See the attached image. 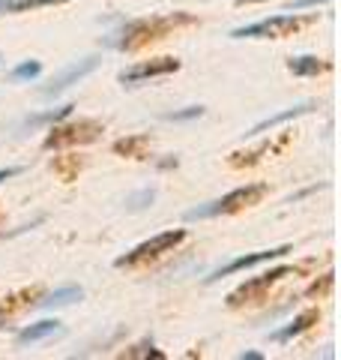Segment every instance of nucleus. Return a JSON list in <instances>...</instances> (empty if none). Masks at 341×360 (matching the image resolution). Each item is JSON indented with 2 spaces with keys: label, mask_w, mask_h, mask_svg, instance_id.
<instances>
[{
  "label": "nucleus",
  "mask_w": 341,
  "mask_h": 360,
  "mask_svg": "<svg viewBox=\"0 0 341 360\" xmlns=\"http://www.w3.org/2000/svg\"><path fill=\"white\" fill-rule=\"evenodd\" d=\"M297 267H288V264H281V267H272L269 274H260L255 279H248V283H243L240 288H234L231 295H227V307L236 309V307H243V303H255L264 297V291L272 288L276 283H281L284 276H290Z\"/></svg>",
  "instance_id": "6"
},
{
  "label": "nucleus",
  "mask_w": 341,
  "mask_h": 360,
  "mask_svg": "<svg viewBox=\"0 0 341 360\" xmlns=\"http://www.w3.org/2000/svg\"><path fill=\"white\" fill-rule=\"evenodd\" d=\"M260 153H264V148H258V150H252V153H234V156H231V165H234V168H243V165H255Z\"/></svg>",
  "instance_id": "23"
},
{
  "label": "nucleus",
  "mask_w": 341,
  "mask_h": 360,
  "mask_svg": "<svg viewBox=\"0 0 341 360\" xmlns=\"http://www.w3.org/2000/svg\"><path fill=\"white\" fill-rule=\"evenodd\" d=\"M63 333V324L57 321V319H45V321H36V324H30V328H25L18 336H15V342L18 345H33V342H42V340H48V336H60Z\"/></svg>",
  "instance_id": "11"
},
{
  "label": "nucleus",
  "mask_w": 341,
  "mask_h": 360,
  "mask_svg": "<svg viewBox=\"0 0 341 360\" xmlns=\"http://www.w3.org/2000/svg\"><path fill=\"white\" fill-rule=\"evenodd\" d=\"M314 108H317L314 103H302V105L284 108V111H279V115H272V117H267V120H260L258 127H252V129L246 132V139H248V135H260V132H267V129H276V127H281V123H288V120H297V117L309 115V111H314Z\"/></svg>",
  "instance_id": "12"
},
{
  "label": "nucleus",
  "mask_w": 341,
  "mask_h": 360,
  "mask_svg": "<svg viewBox=\"0 0 341 360\" xmlns=\"http://www.w3.org/2000/svg\"><path fill=\"white\" fill-rule=\"evenodd\" d=\"M4 6H6V0H0V15H4Z\"/></svg>",
  "instance_id": "29"
},
{
  "label": "nucleus",
  "mask_w": 341,
  "mask_h": 360,
  "mask_svg": "<svg viewBox=\"0 0 341 360\" xmlns=\"http://www.w3.org/2000/svg\"><path fill=\"white\" fill-rule=\"evenodd\" d=\"M147 148H150V135H147V132L114 141V153H117V156H129V160H147Z\"/></svg>",
  "instance_id": "13"
},
{
  "label": "nucleus",
  "mask_w": 341,
  "mask_h": 360,
  "mask_svg": "<svg viewBox=\"0 0 341 360\" xmlns=\"http://www.w3.org/2000/svg\"><path fill=\"white\" fill-rule=\"evenodd\" d=\"M126 357H156V360H162L165 354H162V352H156L150 342H141L138 348H135V352H126Z\"/></svg>",
  "instance_id": "24"
},
{
  "label": "nucleus",
  "mask_w": 341,
  "mask_h": 360,
  "mask_svg": "<svg viewBox=\"0 0 341 360\" xmlns=\"http://www.w3.org/2000/svg\"><path fill=\"white\" fill-rule=\"evenodd\" d=\"M293 252V246L290 243H284V246H276V250H264V252H252V255H243V258H234L231 264H225L219 270H213V274L203 279V283H215V279H222V276H231V274H240V270H248V267H258V264H264V262H272V258H281V255H288Z\"/></svg>",
  "instance_id": "9"
},
{
  "label": "nucleus",
  "mask_w": 341,
  "mask_h": 360,
  "mask_svg": "<svg viewBox=\"0 0 341 360\" xmlns=\"http://www.w3.org/2000/svg\"><path fill=\"white\" fill-rule=\"evenodd\" d=\"M240 6H246V4H260V0H236Z\"/></svg>",
  "instance_id": "28"
},
{
  "label": "nucleus",
  "mask_w": 341,
  "mask_h": 360,
  "mask_svg": "<svg viewBox=\"0 0 341 360\" xmlns=\"http://www.w3.org/2000/svg\"><path fill=\"white\" fill-rule=\"evenodd\" d=\"M4 315H6V309H0V324H4Z\"/></svg>",
  "instance_id": "30"
},
{
  "label": "nucleus",
  "mask_w": 341,
  "mask_h": 360,
  "mask_svg": "<svg viewBox=\"0 0 341 360\" xmlns=\"http://www.w3.org/2000/svg\"><path fill=\"white\" fill-rule=\"evenodd\" d=\"M57 4H69V0H6L4 13H30V9L57 6Z\"/></svg>",
  "instance_id": "17"
},
{
  "label": "nucleus",
  "mask_w": 341,
  "mask_h": 360,
  "mask_svg": "<svg viewBox=\"0 0 341 360\" xmlns=\"http://www.w3.org/2000/svg\"><path fill=\"white\" fill-rule=\"evenodd\" d=\"M81 297H84L81 285H66V288H57V291H51V295H45L36 307H42V309H60V307H69V303L81 300Z\"/></svg>",
  "instance_id": "14"
},
{
  "label": "nucleus",
  "mask_w": 341,
  "mask_h": 360,
  "mask_svg": "<svg viewBox=\"0 0 341 360\" xmlns=\"http://www.w3.org/2000/svg\"><path fill=\"white\" fill-rule=\"evenodd\" d=\"M153 201H156L153 189H141V193H135V195L126 198V207H129V210H144V207H150Z\"/></svg>",
  "instance_id": "22"
},
{
  "label": "nucleus",
  "mask_w": 341,
  "mask_h": 360,
  "mask_svg": "<svg viewBox=\"0 0 341 360\" xmlns=\"http://www.w3.org/2000/svg\"><path fill=\"white\" fill-rule=\"evenodd\" d=\"M183 240H186V229H174V231L156 234V238L138 243L132 252L120 255L114 264H117V267H135V264L150 262V258H159V255H165V252H174V246H180Z\"/></svg>",
  "instance_id": "5"
},
{
  "label": "nucleus",
  "mask_w": 341,
  "mask_h": 360,
  "mask_svg": "<svg viewBox=\"0 0 341 360\" xmlns=\"http://www.w3.org/2000/svg\"><path fill=\"white\" fill-rule=\"evenodd\" d=\"M96 66H99V58H96V54H90V58H84V60H75V63H69L63 72H57V75L51 78V82L42 87V94H45V96H57V94H63L66 87L78 84L84 75L96 72Z\"/></svg>",
  "instance_id": "8"
},
{
  "label": "nucleus",
  "mask_w": 341,
  "mask_h": 360,
  "mask_svg": "<svg viewBox=\"0 0 341 360\" xmlns=\"http://www.w3.org/2000/svg\"><path fill=\"white\" fill-rule=\"evenodd\" d=\"M305 25H312V15L309 18L272 15V18H264V21H255V25L231 30V39H281V37H290V33L302 30Z\"/></svg>",
  "instance_id": "4"
},
{
  "label": "nucleus",
  "mask_w": 341,
  "mask_h": 360,
  "mask_svg": "<svg viewBox=\"0 0 341 360\" xmlns=\"http://www.w3.org/2000/svg\"><path fill=\"white\" fill-rule=\"evenodd\" d=\"M288 70L293 75H300V78H312V75H321L329 70V63L321 60V58H314V54H300V58H290L288 60Z\"/></svg>",
  "instance_id": "15"
},
{
  "label": "nucleus",
  "mask_w": 341,
  "mask_h": 360,
  "mask_svg": "<svg viewBox=\"0 0 341 360\" xmlns=\"http://www.w3.org/2000/svg\"><path fill=\"white\" fill-rule=\"evenodd\" d=\"M21 172H25V168H21V165H13V168H0V184H4V180H9V177H18Z\"/></svg>",
  "instance_id": "26"
},
{
  "label": "nucleus",
  "mask_w": 341,
  "mask_h": 360,
  "mask_svg": "<svg viewBox=\"0 0 341 360\" xmlns=\"http://www.w3.org/2000/svg\"><path fill=\"white\" fill-rule=\"evenodd\" d=\"M267 195V184H248V186H240L234 193L222 195L219 201H210L203 207H195L186 213V219H210V217H227V213H240L246 207L258 205L260 198Z\"/></svg>",
  "instance_id": "2"
},
{
  "label": "nucleus",
  "mask_w": 341,
  "mask_h": 360,
  "mask_svg": "<svg viewBox=\"0 0 341 360\" xmlns=\"http://www.w3.org/2000/svg\"><path fill=\"white\" fill-rule=\"evenodd\" d=\"M180 63L177 58H156V60H144V63H135L129 66V70H123L120 72V84H141L147 82V78H162V75H170V72H177L180 70Z\"/></svg>",
  "instance_id": "7"
},
{
  "label": "nucleus",
  "mask_w": 341,
  "mask_h": 360,
  "mask_svg": "<svg viewBox=\"0 0 341 360\" xmlns=\"http://www.w3.org/2000/svg\"><path fill=\"white\" fill-rule=\"evenodd\" d=\"M72 108L75 105H63V108H51V111H45V115H36V117H27L25 120V127H42V123H57V120H63V117H69L72 115Z\"/></svg>",
  "instance_id": "18"
},
{
  "label": "nucleus",
  "mask_w": 341,
  "mask_h": 360,
  "mask_svg": "<svg viewBox=\"0 0 341 360\" xmlns=\"http://www.w3.org/2000/svg\"><path fill=\"white\" fill-rule=\"evenodd\" d=\"M192 15L186 13H168V15H153V18H135L129 25H123L120 33H111L108 45L120 51H138L144 45H150L153 39H162L168 33H174L177 27L192 25Z\"/></svg>",
  "instance_id": "1"
},
{
  "label": "nucleus",
  "mask_w": 341,
  "mask_h": 360,
  "mask_svg": "<svg viewBox=\"0 0 341 360\" xmlns=\"http://www.w3.org/2000/svg\"><path fill=\"white\" fill-rule=\"evenodd\" d=\"M317 321H321V312H317V309H305V312H300L290 324H284L281 330H272L269 340H272V342H290L293 336L305 333V330H309L312 324H317Z\"/></svg>",
  "instance_id": "10"
},
{
  "label": "nucleus",
  "mask_w": 341,
  "mask_h": 360,
  "mask_svg": "<svg viewBox=\"0 0 341 360\" xmlns=\"http://www.w3.org/2000/svg\"><path fill=\"white\" fill-rule=\"evenodd\" d=\"M81 168H84L81 156H60V160H54V172L60 174L63 180H75Z\"/></svg>",
  "instance_id": "16"
},
{
  "label": "nucleus",
  "mask_w": 341,
  "mask_h": 360,
  "mask_svg": "<svg viewBox=\"0 0 341 360\" xmlns=\"http://www.w3.org/2000/svg\"><path fill=\"white\" fill-rule=\"evenodd\" d=\"M102 135V123L93 117H78L69 123H54L45 135L42 148L45 150H60V148H75V144H90Z\"/></svg>",
  "instance_id": "3"
},
{
  "label": "nucleus",
  "mask_w": 341,
  "mask_h": 360,
  "mask_svg": "<svg viewBox=\"0 0 341 360\" xmlns=\"http://www.w3.org/2000/svg\"><path fill=\"white\" fill-rule=\"evenodd\" d=\"M317 4H329V0H293V4H290L288 9H290V13H293V9H305V6H317Z\"/></svg>",
  "instance_id": "25"
},
{
  "label": "nucleus",
  "mask_w": 341,
  "mask_h": 360,
  "mask_svg": "<svg viewBox=\"0 0 341 360\" xmlns=\"http://www.w3.org/2000/svg\"><path fill=\"white\" fill-rule=\"evenodd\" d=\"M203 117V105H189V108H180V111H165L162 120L168 123H183V120H195Z\"/></svg>",
  "instance_id": "21"
},
{
  "label": "nucleus",
  "mask_w": 341,
  "mask_h": 360,
  "mask_svg": "<svg viewBox=\"0 0 341 360\" xmlns=\"http://www.w3.org/2000/svg\"><path fill=\"white\" fill-rule=\"evenodd\" d=\"M333 283H335V274L329 270V274H323L321 279H314V283L305 288V297H326L329 291H333Z\"/></svg>",
  "instance_id": "20"
},
{
  "label": "nucleus",
  "mask_w": 341,
  "mask_h": 360,
  "mask_svg": "<svg viewBox=\"0 0 341 360\" xmlns=\"http://www.w3.org/2000/svg\"><path fill=\"white\" fill-rule=\"evenodd\" d=\"M42 72V63L39 60H25L18 63L13 72H9V82H33V78H39Z\"/></svg>",
  "instance_id": "19"
},
{
  "label": "nucleus",
  "mask_w": 341,
  "mask_h": 360,
  "mask_svg": "<svg viewBox=\"0 0 341 360\" xmlns=\"http://www.w3.org/2000/svg\"><path fill=\"white\" fill-rule=\"evenodd\" d=\"M240 357H243V360H260V354H258V352H243Z\"/></svg>",
  "instance_id": "27"
}]
</instances>
